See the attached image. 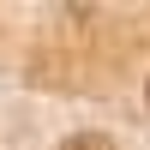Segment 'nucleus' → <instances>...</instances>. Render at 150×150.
<instances>
[{
  "label": "nucleus",
  "instance_id": "nucleus-1",
  "mask_svg": "<svg viewBox=\"0 0 150 150\" xmlns=\"http://www.w3.org/2000/svg\"><path fill=\"white\" fill-rule=\"evenodd\" d=\"M60 150H114V144H108L102 132H78V138H66Z\"/></svg>",
  "mask_w": 150,
  "mask_h": 150
},
{
  "label": "nucleus",
  "instance_id": "nucleus-2",
  "mask_svg": "<svg viewBox=\"0 0 150 150\" xmlns=\"http://www.w3.org/2000/svg\"><path fill=\"white\" fill-rule=\"evenodd\" d=\"M144 102H150V90H144Z\"/></svg>",
  "mask_w": 150,
  "mask_h": 150
}]
</instances>
